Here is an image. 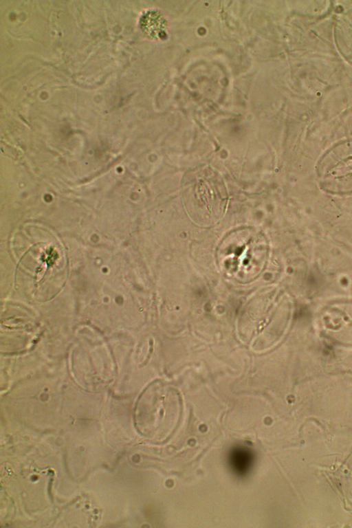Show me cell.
<instances>
[{"label": "cell", "mask_w": 352, "mask_h": 528, "mask_svg": "<svg viewBox=\"0 0 352 528\" xmlns=\"http://www.w3.org/2000/svg\"><path fill=\"white\" fill-rule=\"evenodd\" d=\"M148 412L147 434L160 441L170 439L177 430L183 412L182 397L173 386L156 381L146 390Z\"/></svg>", "instance_id": "1"}, {"label": "cell", "mask_w": 352, "mask_h": 528, "mask_svg": "<svg viewBox=\"0 0 352 528\" xmlns=\"http://www.w3.org/2000/svg\"><path fill=\"white\" fill-rule=\"evenodd\" d=\"M267 251L263 241L254 236L241 237L225 243L218 251L219 265L230 277L239 281L254 279L263 269Z\"/></svg>", "instance_id": "2"}, {"label": "cell", "mask_w": 352, "mask_h": 528, "mask_svg": "<svg viewBox=\"0 0 352 528\" xmlns=\"http://www.w3.org/2000/svg\"><path fill=\"white\" fill-rule=\"evenodd\" d=\"M318 175L322 187L327 191L352 192V157L325 160L320 165Z\"/></svg>", "instance_id": "3"}, {"label": "cell", "mask_w": 352, "mask_h": 528, "mask_svg": "<svg viewBox=\"0 0 352 528\" xmlns=\"http://www.w3.org/2000/svg\"><path fill=\"white\" fill-rule=\"evenodd\" d=\"M141 24L142 30L152 38H160L162 34L165 33L166 21L156 12H148L142 16Z\"/></svg>", "instance_id": "4"}]
</instances>
